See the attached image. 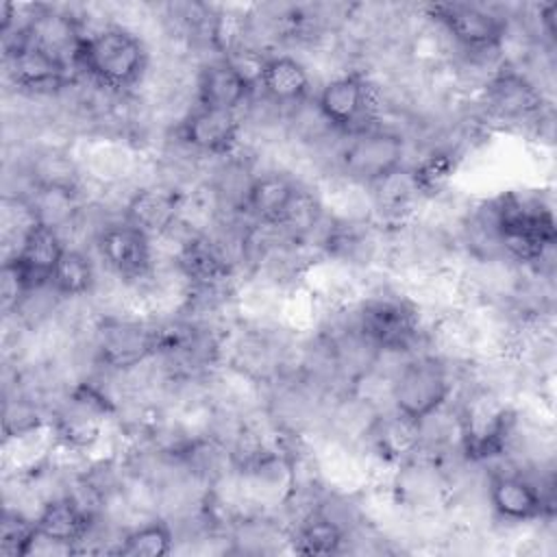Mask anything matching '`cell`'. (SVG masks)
Returning <instances> with one entry per match:
<instances>
[{"instance_id": "obj_11", "label": "cell", "mask_w": 557, "mask_h": 557, "mask_svg": "<svg viewBox=\"0 0 557 557\" xmlns=\"http://www.w3.org/2000/svg\"><path fill=\"white\" fill-rule=\"evenodd\" d=\"M257 89L283 109L315 94V78L296 52H274L268 57Z\"/></svg>"}, {"instance_id": "obj_15", "label": "cell", "mask_w": 557, "mask_h": 557, "mask_svg": "<svg viewBox=\"0 0 557 557\" xmlns=\"http://www.w3.org/2000/svg\"><path fill=\"white\" fill-rule=\"evenodd\" d=\"M98 281V261L91 250L83 248H65L52 276V289L63 298H87L91 296Z\"/></svg>"}, {"instance_id": "obj_5", "label": "cell", "mask_w": 557, "mask_h": 557, "mask_svg": "<svg viewBox=\"0 0 557 557\" xmlns=\"http://www.w3.org/2000/svg\"><path fill=\"white\" fill-rule=\"evenodd\" d=\"M426 13L442 24L457 50L500 48L509 22V7L483 2H431Z\"/></svg>"}, {"instance_id": "obj_17", "label": "cell", "mask_w": 557, "mask_h": 557, "mask_svg": "<svg viewBox=\"0 0 557 557\" xmlns=\"http://www.w3.org/2000/svg\"><path fill=\"white\" fill-rule=\"evenodd\" d=\"M289 546L300 555H342L344 531L315 509L289 529Z\"/></svg>"}, {"instance_id": "obj_9", "label": "cell", "mask_w": 557, "mask_h": 557, "mask_svg": "<svg viewBox=\"0 0 557 557\" xmlns=\"http://www.w3.org/2000/svg\"><path fill=\"white\" fill-rule=\"evenodd\" d=\"M185 194L165 183H146L131 194L122 220L144 231L150 239L165 233L181 215Z\"/></svg>"}, {"instance_id": "obj_7", "label": "cell", "mask_w": 557, "mask_h": 557, "mask_svg": "<svg viewBox=\"0 0 557 557\" xmlns=\"http://www.w3.org/2000/svg\"><path fill=\"white\" fill-rule=\"evenodd\" d=\"M91 252L102 270L124 281L144 278L154 265L152 239L124 220L109 222L96 237Z\"/></svg>"}, {"instance_id": "obj_2", "label": "cell", "mask_w": 557, "mask_h": 557, "mask_svg": "<svg viewBox=\"0 0 557 557\" xmlns=\"http://www.w3.org/2000/svg\"><path fill=\"white\" fill-rule=\"evenodd\" d=\"M485 500L496 524L533 527L555 516V476L542 479L507 461L487 466Z\"/></svg>"}, {"instance_id": "obj_14", "label": "cell", "mask_w": 557, "mask_h": 557, "mask_svg": "<svg viewBox=\"0 0 557 557\" xmlns=\"http://www.w3.org/2000/svg\"><path fill=\"white\" fill-rule=\"evenodd\" d=\"M91 516L70 496H59L48 500L37 518V531L63 546H67L74 553H78V544L83 542L89 524H91Z\"/></svg>"}, {"instance_id": "obj_12", "label": "cell", "mask_w": 557, "mask_h": 557, "mask_svg": "<svg viewBox=\"0 0 557 557\" xmlns=\"http://www.w3.org/2000/svg\"><path fill=\"white\" fill-rule=\"evenodd\" d=\"M196 104L242 111L252 96L255 87L224 59L215 57L205 61L196 72Z\"/></svg>"}, {"instance_id": "obj_8", "label": "cell", "mask_w": 557, "mask_h": 557, "mask_svg": "<svg viewBox=\"0 0 557 557\" xmlns=\"http://www.w3.org/2000/svg\"><path fill=\"white\" fill-rule=\"evenodd\" d=\"M174 135L207 159H222L244 144V124L237 111L196 104L174 128Z\"/></svg>"}, {"instance_id": "obj_13", "label": "cell", "mask_w": 557, "mask_h": 557, "mask_svg": "<svg viewBox=\"0 0 557 557\" xmlns=\"http://www.w3.org/2000/svg\"><path fill=\"white\" fill-rule=\"evenodd\" d=\"M298 185L300 181L285 170H259L246 200V215L252 222L278 224Z\"/></svg>"}, {"instance_id": "obj_3", "label": "cell", "mask_w": 557, "mask_h": 557, "mask_svg": "<svg viewBox=\"0 0 557 557\" xmlns=\"http://www.w3.org/2000/svg\"><path fill=\"white\" fill-rule=\"evenodd\" d=\"M403 165H409L407 137L392 126L370 124L361 131L344 135L333 174L370 187Z\"/></svg>"}, {"instance_id": "obj_6", "label": "cell", "mask_w": 557, "mask_h": 557, "mask_svg": "<svg viewBox=\"0 0 557 557\" xmlns=\"http://www.w3.org/2000/svg\"><path fill=\"white\" fill-rule=\"evenodd\" d=\"M315 100L326 120L344 135L374 124V91L357 70L339 72L320 83Z\"/></svg>"}, {"instance_id": "obj_1", "label": "cell", "mask_w": 557, "mask_h": 557, "mask_svg": "<svg viewBox=\"0 0 557 557\" xmlns=\"http://www.w3.org/2000/svg\"><path fill=\"white\" fill-rule=\"evenodd\" d=\"M150 59L152 50L139 33L122 24H109L83 37L74 72L107 89L133 91L144 78Z\"/></svg>"}, {"instance_id": "obj_4", "label": "cell", "mask_w": 557, "mask_h": 557, "mask_svg": "<svg viewBox=\"0 0 557 557\" xmlns=\"http://www.w3.org/2000/svg\"><path fill=\"white\" fill-rule=\"evenodd\" d=\"M459 372L461 368L431 352L407 357L392 379V407L420 422L453 400Z\"/></svg>"}, {"instance_id": "obj_16", "label": "cell", "mask_w": 557, "mask_h": 557, "mask_svg": "<svg viewBox=\"0 0 557 557\" xmlns=\"http://www.w3.org/2000/svg\"><path fill=\"white\" fill-rule=\"evenodd\" d=\"M176 533L168 518L152 516L139 520L122 533L115 555L122 557H163L174 553Z\"/></svg>"}, {"instance_id": "obj_10", "label": "cell", "mask_w": 557, "mask_h": 557, "mask_svg": "<svg viewBox=\"0 0 557 557\" xmlns=\"http://www.w3.org/2000/svg\"><path fill=\"white\" fill-rule=\"evenodd\" d=\"M65 248L63 237L54 228L35 224L22 239L20 248L4 259V265L20 276L26 289L48 285Z\"/></svg>"}]
</instances>
